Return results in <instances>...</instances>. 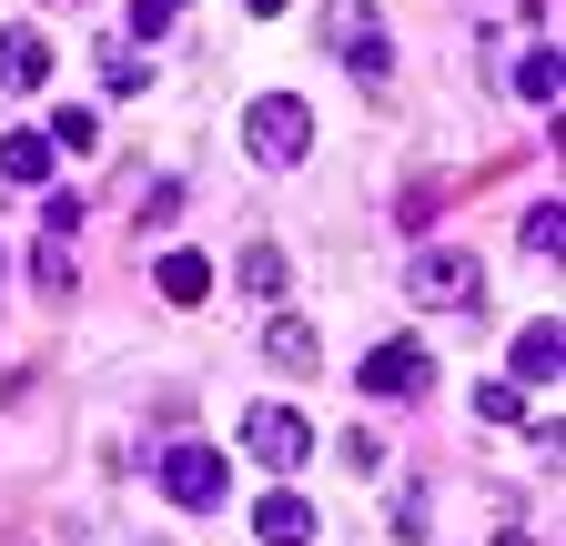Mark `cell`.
Wrapping results in <instances>:
<instances>
[{
	"label": "cell",
	"instance_id": "1",
	"mask_svg": "<svg viewBox=\"0 0 566 546\" xmlns=\"http://www.w3.org/2000/svg\"><path fill=\"white\" fill-rule=\"evenodd\" d=\"M243 153L273 162V172H283V162H304V153H314V112H304L294 92H263V102L243 112Z\"/></svg>",
	"mask_w": 566,
	"mask_h": 546
},
{
	"label": "cell",
	"instance_id": "2",
	"mask_svg": "<svg viewBox=\"0 0 566 546\" xmlns=\"http://www.w3.org/2000/svg\"><path fill=\"white\" fill-rule=\"evenodd\" d=\"M324 41L354 82H385V61H395V41L375 31V0H324Z\"/></svg>",
	"mask_w": 566,
	"mask_h": 546
},
{
	"label": "cell",
	"instance_id": "3",
	"mask_svg": "<svg viewBox=\"0 0 566 546\" xmlns=\"http://www.w3.org/2000/svg\"><path fill=\"white\" fill-rule=\"evenodd\" d=\"M405 294H415V304H436V314H475V294H485V263H475V253H415Z\"/></svg>",
	"mask_w": 566,
	"mask_h": 546
},
{
	"label": "cell",
	"instance_id": "4",
	"mask_svg": "<svg viewBox=\"0 0 566 546\" xmlns=\"http://www.w3.org/2000/svg\"><path fill=\"white\" fill-rule=\"evenodd\" d=\"M243 455L253 465H304L314 455V426L294 416V405H253V416H243Z\"/></svg>",
	"mask_w": 566,
	"mask_h": 546
},
{
	"label": "cell",
	"instance_id": "5",
	"mask_svg": "<svg viewBox=\"0 0 566 546\" xmlns=\"http://www.w3.org/2000/svg\"><path fill=\"white\" fill-rule=\"evenodd\" d=\"M163 496L192 506V516H212V506H223V455H212V445H172L163 455Z\"/></svg>",
	"mask_w": 566,
	"mask_h": 546
},
{
	"label": "cell",
	"instance_id": "6",
	"mask_svg": "<svg viewBox=\"0 0 566 546\" xmlns=\"http://www.w3.org/2000/svg\"><path fill=\"white\" fill-rule=\"evenodd\" d=\"M424 375H436V355H424V345H375V355H365V395H375V405H415Z\"/></svg>",
	"mask_w": 566,
	"mask_h": 546
},
{
	"label": "cell",
	"instance_id": "7",
	"mask_svg": "<svg viewBox=\"0 0 566 546\" xmlns=\"http://www.w3.org/2000/svg\"><path fill=\"white\" fill-rule=\"evenodd\" d=\"M556 365H566V334H556V314H546V324L516 334V375H506V385H556Z\"/></svg>",
	"mask_w": 566,
	"mask_h": 546
},
{
	"label": "cell",
	"instance_id": "8",
	"mask_svg": "<svg viewBox=\"0 0 566 546\" xmlns=\"http://www.w3.org/2000/svg\"><path fill=\"white\" fill-rule=\"evenodd\" d=\"M41 82H51L41 31H0V92H41Z\"/></svg>",
	"mask_w": 566,
	"mask_h": 546
},
{
	"label": "cell",
	"instance_id": "9",
	"mask_svg": "<svg viewBox=\"0 0 566 546\" xmlns=\"http://www.w3.org/2000/svg\"><path fill=\"white\" fill-rule=\"evenodd\" d=\"M253 536H263V546H314V506H304V496H263V506H253Z\"/></svg>",
	"mask_w": 566,
	"mask_h": 546
},
{
	"label": "cell",
	"instance_id": "10",
	"mask_svg": "<svg viewBox=\"0 0 566 546\" xmlns=\"http://www.w3.org/2000/svg\"><path fill=\"white\" fill-rule=\"evenodd\" d=\"M263 355H273L283 375H314L324 345H314V324H304V314H273V324H263Z\"/></svg>",
	"mask_w": 566,
	"mask_h": 546
},
{
	"label": "cell",
	"instance_id": "11",
	"mask_svg": "<svg viewBox=\"0 0 566 546\" xmlns=\"http://www.w3.org/2000/svg\"><path fill=\"white\" fill-rule=\"evenodd\" d=\"M51 162H61L51 132H0V172L11 182H51Z\"/></svg>",
	"mask_w": 566,
	"mask_h": 546
},
{
	"label": "cell",
	"instance_id": "12",
	"mask_svg": "<svg viewBox=\"0 0 566 546\" xmlns=\"http://www.w3.org/2000/svg\"><path fill=\"white\" fill-rule=\"evenodd\" d=\"M31 284H41L51 304H61L71 284H82V263H71V233H41V243H31Z\"/></svg>",
	"mask_w": 566,
	"mask_h": 546
},
{
	"label": "cell",
	"instance_id": "13",
	"mask_svg": "<svg viewBox=\"0 0 566 546\" xmlns=\"http://www.w3.org/2000/svg\"><path fill=\"white\" fill-rule=\"evenodd\" d=\"M153 284H163V304H202V294H212V263H202V253H163Z\"/></svg>",
	"mask_w": 566,
	"mask_h": 546
},
{
	"label": "cell",
	"instance_id": "14",
	"mask_svg": "<svg viewBox=\"0 0 566 546\" xmlns=\"http://www.w3.org/2000/svg\"><path fill=\"white\" fill-rule=\"evenodd\" d=\"M516 92H526V102H536V112H556V92H566V72H556V41H546V51H526V61H516Z\"/></svg>",
	"mask_w": 566,
	"mask_h": 546
},
{
	"label": "cell",
	"instance_id": "15",
	"mask_svg": "<svg viewBox=\"0 0 566 546\" xmlns=\"http://www.w3.org/2000/svg\"><path fill=\"white\" fill-rule=\"evenodd\" d=\"M526 253H536V263L566 253V213H556V202H536V213H526Z\"/></svg>",
	"mask_w": 566,
	"mask_h": 546
},
{
	"label": "cell",
	"instance_id": "16",
	"mask_svg": "<svg viewBox=\"0 0 566 546\" xmlns=\"http://www.w3.org/2000/svg\"><path fill=\"white\" fill-rule=\"evenodd\" d=\"M243 284H253V294H283V253H273V243L243 253Z\"/></svg>",
	"mask_w": 566,
	"mask_h": 546
},
{
	"label": "cell",
	"instance_id": "17",
	"mask_svg": "<svg viewBox=\"0 0 566 546\" xmlns=\"http://www.w3.org/2000/svg\"><path fill=\"white\" fill-rule=\"evenodd\" d=\"M475 405H485L495 426H516V416H526V385H475Z\"/></svg>",
	"mask_w": 566,
	"mask_h": 546
},
{
	"label": "cell",
	"instance_id": "18",
	"mask_svg": "<svg viewBox=\"0 0 566 546\" xmlns=\"http://www.w3.org/2000/svg\"><path fill=\"white\" fill-rule=\"evenodd\" d=\"M102 82H112V92H142V51L112 41V51H102Z\"/></svg>",
	"mask_w": 566,
	"mask_h": 546
},
{
	"label": "cell",
	"instance_id": "19",
	"mask_svg": "<svg viewBox=\"0 0 566 546\" xmlns=\"http://www.w3.org/2000/svg\"><path fill=\"white\" fill-rule=\"evenodd\" d=\"M172 11H182V0H132V41H153V31H172Z\"/></svg>",
	"mask_w": 566,
	"mask_h": 546
},
{
	"label": "cell",
	"instance_id": "20",
	"mask_svg": "<svg viewBox=\"0 0 566 546\" xmlns=\"http://www.w3.org/2000/svg\"><path fill=\"white\" fill-rule=\"evenodd\" d=\"M92 132H102V112H61L51 143H61V153H92Z\"/></svg>",
	"mask_w": 566,
	"mask_h": 546
}]
</instances>
